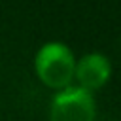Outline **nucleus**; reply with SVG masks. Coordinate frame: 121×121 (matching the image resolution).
<instances>
[{"label": "nucleus", "instance_id": "nucleus-1", "mask_svg": "<svg viewBox=\"0 0 121 121\" xmlns=\"http://www.w3.org/2000/svg\"><path fill=\"white\" fill-rule=\"evenodd\" d=\"M74 68L76 55L64 42H45L34 55V72L38 79L55 93L74 83Z\"/></svg>", "mask_w": 121, "mask_h": 121}, {"label": "nucleus", "instance_id": "nucleus-2", "mask_svg": "<svg viewBox=\"0 0 121 121\" xmlns=\"http://www.w3.org/2000/svg\"><path fill=\"white\" fill-rule=\"evenodd\" d=\"M49 121H96V98L93 93L70 85L53 95L47 110Z\"/></svg>", "mask_w": 121, "mask_h": 121}, {"label": "nucleus", "instance_id": "nucleus-3", "mask_svg": "<svg viewBox=\"0 0 121 121\" xmlns=\"http://www.w3.org/2000/svg\"><path fill=\"white\" fill-rule=\"evenodd\" d=\"M112 60L108 55L100 51H91L76 59V68H74V85L95 93L100 91L110 79H112Z\"/></svg>", "mask_w": 121, "mask_h": 121}]
</instances>
